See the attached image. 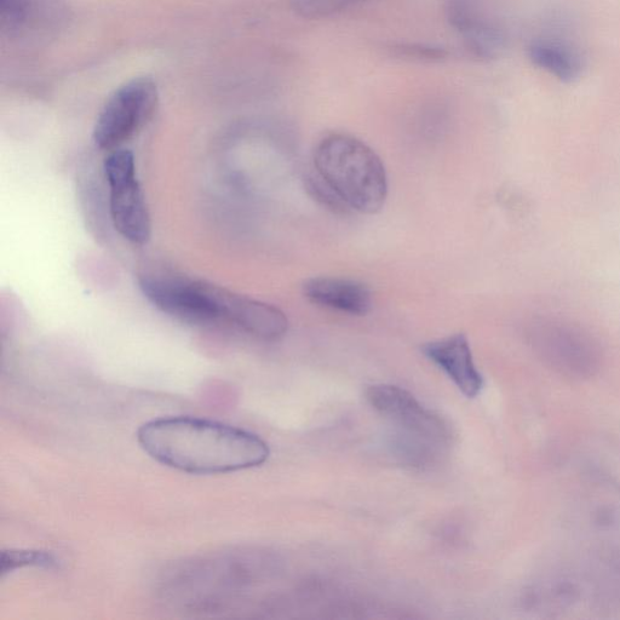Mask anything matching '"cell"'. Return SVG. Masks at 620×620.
Masks as SVG:
<instances>
[{
  "label": "cell",
  "mask_w": 620,
  "mask_h": 620,
  "mask_svg": "<svg viewBox=\"0 0 620 620\" xmlns=\"http://www.w3.org/2000/svg\"><path fill=\"white\" fill-rule=\"evenodd\" d=\"M137 441L154 461L194 475L240 472L260 467L269 457L260 436L198 417L152 419L141 426Z\"/></svg>",
  "instance_id": "obj_1"
},
{
  "label": "cell",
  "mask_w": 620,
  "mask_h": 620,
  "mask_svg": "<svg viewBox=\"0 0 620 620\" xmlns=\"http://www.w3.org/2000/svg\"><path fill=\"white\" fill-rule=\"evenodd\" d=\"M313 170L349 211L373 215L388 198V177L382 159L365 142L346 134L324 137L315 147Z\"/></svg>",
  "instance_id": "obj_2"
},
{
  "label": "cell",
  "mask_w": 620,
  "mask_h": 620,
  "mask_svg": "<svg viewBox=\"0 0 620 620\" xmlns=\"http://www.w3.org/2000/svg\"><path fill=\"white\" fill-rule=\"evenodd\" d=\"M366 399L394 427L389 447L401 462L429 467L450 446L453 436L449 424L405 389L376 384L366 390Z\"/></svg>",
  "instance_id": "obj_3"
},
{
  "label": "cell",
  "mask_w": 620,
  "mask_h": 620,
  "mask_svg": "<svg viewBox=\"0 0 620 620\" xmlns=\"http://www.w3.org/2000/svg\"><path fill=\"white\" fill-rule=\"evenodd\" d=\"M103 171L109 187L113 227L131 244L148 243L152 235L151 215L137 179L134 154L128 149H114L105 159Z\"/></svg>",
  "instance_id": "obj_4"
},
{
  "label": "cell",
  "mask_w": 620,
  "mask_h": 620,
  "mask_svg": "<svg viewBox=\"0 0 620 620\" xmlns=\"http://www.w3.org/2000/svg\"><path fill=\"white\" fill-rule=\"evenodd\" d=\"M157 99V88L151 79H136L122 86L97 118L95 145L109 152L118 149L152 117Z\"/></svg>",
  "instance_id": "obj_5"
},
{
  "label": "cell",
  "mask_w": 620,
  "mask_h": 620,
  "mask_svg": "<svg viewBox=\"0 0 620 620\" xmlns=\"http://www.w3.org/2000/svg\"><path fill=\"white\" fill-rule=\"evenodd\" d=\"M143 296L169 317L189 325L220 323L214 296V284L147 274L140 278Z\"/></svg>",
  "instance_id": "obj_6"
},
{
  "label": "cell",
  "mask_w": 620,
  "mask_h": 620,
  "mask_svg": "<svg viewBox=\"0 0 620 620\" xmlns=\"http://www.w3.org/2000/svg\"><path fill=\"white\" fill-rule=\"evenodd\" d=\"M215 298L220 323L263 341H277L289 330V320L284 312L272 304L254 300L248 296L215 285Z\"/></svg>",
  "instance_id": "obj_7"
},
{
  "label": "cell",
  "mask_w": 620,
  "mask_h": 620,
  "mask_svg": "<svg viewBox=\"0 0 620 620\" xmlns=\"http://www.w3.org/2000/svg\"><path fill=\"white\" fill-rule=\"evenodd\" d=\"M450 24L467 48L482 59H495L505 48L502 28L486 15L479 0H446Z\"/></svg>",
  "instance_id": "obj_8"
},
{
  "label": "cell",
  "mask_w": 620,
  "mask_h": 620,
  "mask_svg": "<svg viewBox=\"0 0 620 620\" xmlns=\"http://www.w3.org/2000/svg\"><path fill=\"white\" fill-rule=\"evenodd\" d=\"M528 59L562 83L581 79L587 68V57L577 42L564 33L548 32L531 39Z\"/></svg>",
  "instance_id": "obj_9"
},
{
  "label": "cell",
  "mask_w": 620,
  "mask_h": 620,
  "mask_svg": "<svg viewBox=\"0 0 620 620\" xmlns=\"http://www.w3.org/2000/svg\"><path fill=\"white\" fill-rule=\"evenodd\" d=\"M422 352L468 398H475L484 387V378L476 369L467 336L457 334L424 344Z\"/></svg>",
  "instance_id": "obj_10"
},
{
  "label": "cell",
  "mask_w": 620,
  "mask_h": 620,
  "mask_svg": "<svg viewBox=\"0 0 620 620\" xmlns=\"http://www.w3.org/2000/svg\"><path fill=\"white\" fill-rule=\"evenodd\" d=\"M532 337L544 355L560 363L584 364L594 359L593 341L581 329L560 319H538Z\"/></svg>",
  "instance_id": "obj_11"
},
{
  "label": "cell",
  "mask_w": 620,
  "mask_h": 620,
  "mask_svg": "<svg viewBox=\"0 0 620 620\" xmlns=\"http://www.w3.org/2000/svg\"><path fill=\"white\" fill-rule=\"evenodd\" d=\"M303 295L319 307L350 315H366L372 308V294L360 281L319 277L303 285Z\"/></svg>",
  "instance_id": "obj_12"
},
{
  "label": "cell",
  "mask_w": 620,
  "mask_h": 620,
  "mask_svg": "<svg viewBox=\"0 0 620 620\" xmlns=\"http://www.w3.org/2000/svg\"><path fill=\"white\" fill-rule=\"evenodd\" d=\"M24 567L45 568V570H57L60 568V560L54 554L42 550H7L2 554V578L7 574Z\"/></svg>",
  "instance_id": "obj_13"
},
{
  "label": "cell",
  "mask_w": 620,
  "mask_h": 620,
  "mask_svg": "<svg viewBox=\"0 0 620 620\" xmlns=\"http://www.w3.org/2000/svg\"><path fill=\"white\" fill-rule=\"evenodd\" d=\"M365 2L369 0H292V8L303 19L320 20Z\"/></svg>",
  "instance_id": "obj_14"
},
{
  "label": "cell",
  "mask_w": 620,
  "mask_h": 620,
  "mask_svg": "<svg viewBox=\"0 0 620 620\" xmlns=\"http://www.w3.org/2000/svg\"><path fill=\"white\" fill-rule=\"evenodd\" d=\"M306 180L308 192L315 200H318L321 205L337 212V214H348V212H350L347 206L344 205L342 200L337 197V194L326 185L317 172L314 170L310 172Z\"/></svg>",
  "instance_id": "obj_15"
},
{
  "label": "cell",
  "mask_w": 620,
  "mask_h": 620,
  "mask_svg": "<svg viewBox=\"0 0 620 620\" xmlns=\"http://www.w3.org/2000/svg\"><path fill=\"white\" fill-rule=\"evenodd\" d=\"M398 50L401 51V53H403L405 56L413 57V59L428 60V61L440 60L442 59V57L446 55L445 51L440 48H432V47L415 48L413 47V45L412 47L411 45H409V47H401Z\"/></svg>",
  "instance_id": "obj_16"
}]
</instances>
